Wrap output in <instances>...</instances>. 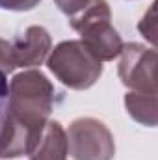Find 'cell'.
Here are the masks:
<instances>
[{
  "instance_id": "1",
  "label": "cell",
  "mask_w": 158,
  "mask_h": 160,
  "mask_svg": "<svg viewBox=\"0 0 158 160\" xmlns=\"http://www.w3.org/2000/svg\"><path fill=\"white\" fill-rule=\"evenodd\" d=\"M54 104V86L37 69L15 75L9 82L7 118L0 158L28 157L37 143Z\"/></svg>"
},
{
  "instance_id": "7",
  "label": "cell",
  "mask_w": 158,
  "mask_h": 160,
  "mask_svg": "<svg viewBox=\"0 0 158 160\" xmlns=\"http://www.w3.org/2000/svg\"><path fill=\"white\" fill-rule=\"evenodd\" d=\"M67 134L58 121H47L37 143L28 153V160H67Z\"/></svg>"
},
{
  "instance_id": "13",
  "label": "cell",
  "mask_w": 158,
  "mask_h": 160,
  "mask_svg": "<svg viewBox=\"0 0 158 160\" xmlns=\"http://www.w3.org/2000/svg\"><path fill=\"white\" fill-rule=\"evenodd\" d=\"M89 0H54V4L58 6V9L65 15H75L77 11H80Z\"/></svg>"
},
{
  "instance_id": "5",
  "label": "cell",
  "mask_w": 158,
  "mask_h": 160,
  "mask_svg": "<svg viewBox=\"0 0 158 160\" xmlns=\"http://www.w3.org/2000/svg\"><path fill=\"white\" fill-rule=\"evenodd\" d=\"M119 60V78L130 91L156 93V50L141 43L123 45Z\"/></svg>"
},
{
  "instance_id": "3",
  "label": "cell",
  "mask_w": 158,
  "mask_h": 160,
  "mask_svg": "<svg viewBox=\"0 0 158 160\" xmlns=\"http://www.w3.org/2000/svg\"><path fill=\"white\" fill-rule=\"evenodd\" d=\"M47 65L63 86L77 91L89 89L102 75V62H99L80 39L56 45L47 58Z\"/></svg>"
},
{
  "instance_id": "12",
  "label": "cell",
  "mask_w": 158,
  "mask_h": 160,
  "mask_svg": "<svg viewBox=\"0 0 158 160\" xmlns=\"http://www.w3.org/2000/svg\"><path fill=\"white\" fill-rule=\"evenodd\" d=\"M41 0H0V9L7 11H30L39 6Z\"/></svg>"
},
{
  "instance_id": "10",
  "label": "cell",
  "mask_w": 158,
  "mask_h": 160,
  "mask_svg": "<svg viewBox=\"0 0 158 160\" xmlns=\"http://www.w3.org/2000/svg\"><path fill=\"white\" fill-rule=\"evenodd\" d=\"M155 6H156V2H153L151 4V8L147 9V13L141 17V21H140V24H138V30H140V34H143L145 36V39L149 41L151 45H155V41H156V22H155Z\"/></svg>"
},
{
  "instance_id": "11",
  "label": "cell",
  "mask_w": 158,
  "mask_h": 160,
  "mask_svg": "<svg viewBox=\"0 0 158 160\" xmlns=\"http://www.w3.org/2000/svg\"><path fill=\"white\" fill-rule=\"evenodd\" d=\"M7 95H9V84L6 75L0 73V142L6 128V118H7Z\"/></svg>"
},
{
  "instance_id": "2",
  "label": "cell",
  "mask_w": 158,
  "mask_h": 160,
  "mask_svg": "<svg viewBox=\"0 0 158 160\" xmlns=\"http://www.w3.org/2000/svg\"><path fill=\"white\" fill-rule=\"evenodd\" d=\"M112 9L106 0H89L69 17V24L82 36V43L99 62H112L123 50V39L112 26Z\"/></svg>"
},
{
  "instance_id": "9",
  "label": "cell",
  "mask_w": 158,
  "mask_h": 160,
  "mask_svg": "<svg viewBox=\"0 0 158 160\" xmlns=\"http://www.w3.org/2000/svg\"><path fill=\"white\" fill-rule=\"evenodd\" d=\"M17 69L15 62V52H13V43L0 38V73L9 75Z\"/></svg>"
},
{
  "instance_id": "4",
  "label": "cell",
  "mask_w": 158,
  "mask_h": 160,
  "mask_svg": "<svg viewBox=\"0 0 158 160\" xmlns=\"http://www.w3.org/2000/svg\"><path fill=\"white\" fill-rule=\"evenodd\" d=\"M67 149L75 160H112L116 157V140L101 119L78 118L69 125Z\"/></svg>"
},
{
  "instance_id": "8",
  "label": "cell",
  "mask_w": 158,
  "mask_h": 160,
  "mask_svg": "<svg viewBox=\"0 0 158 160\" xmlns=\"http://www.w3.org/2000/svg\"><path fill=\"white\" fill-rule=\"evenodd\" d=\"M125 108H126V114L140 125L156 127V93L130 91L125 95Z\"/></svg>"
},
{
  "instance_id": "6",
  "label": "cell",
  "mask_w": 158,
  "mask_h": 160,
  "mask_svg": "<svg viewBox=\"0 0 158 160\" xmlns=\"http://www.w3.org/2000/svg\"><path fill=\"white\" fill-rule=\"evenodd\" d=\"M13 43L15 62L17 67L22 69H34L48 58L52 50V39L47 28L43 26H28Z\"/></svg>"
}]
</instances>
